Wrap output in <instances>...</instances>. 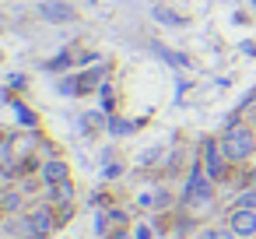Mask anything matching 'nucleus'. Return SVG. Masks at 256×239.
I'll return each mask as SVG.
<instances>
[{
  "instance_id": "10",
  "label": "nucleus",
  "mask_w": 256,
  "mask_h": 239,
  "mask_svg": "<svg viewBox=\"0 0 256 239\" xmlns=\"http://www.w3.org/2000/svg\"><path fill=\"white\" fill-rule=\"evenodd\" d=\"M0 207H4V211H18V207H22V193H18V190L4 193V197H0Z\"/></svg>"
},
{
  "instance_id": "4",
  "label": "nucleus",
  "mask_w": 256,
  "mask_h": 239,
  "mask_svg": "<svg viewBox=\"0 0 256 239\" xmlns=\"http://www.w3.org/2000/svg\"><path fill=\"white\" fill-rule=\"evenodd\" d=\"M238 239H256V207H232L224 221Z\"/></svg>"
},
{
  "instance_id": "11",
  "label": "nucleus",
  "mask_w": 256,
  "mask_h": 239,
  "mask_svg": "<svg viewBox=\"0 0 256 239\" xmlns=\"http://www.w3.org/2000/svg\"><path fill=\"white\" fill-rule=\"evenodd\" d=\"M154 18H158V22H165V25H182V18H179V15H172V11H165V8H154Z\"/></svg>"
},
{
  "instance_id": "8",
  "label": "nucleus",
  "mask_w": 256,
  "mask_h": 239,
  "mask_svg": "<svg viewBox=\"0 0 256 239\" xmlns=\"http://www.w3.org/2000/svg\"><path fill=\"white\" fill-rule=\"evenodd\" d=\"M232 207H256V186L252 183H246L242 190H238V197H235V204Z\"/></svg>"
},
{
  "instance_id": "14",
  "label": "nucleus",
  "mask_w": 256,
  "mask_h": 239,
  "mask_svg": "<svg viewBox=\"0 0 256 239\" xmlns=\"http://www.w3.org/2000/svg\"><path fill=\"white\" fill-rule=\"evenodd\" d=\"M134 239H151V228H148V225H144V221H140V225H137V228H134Z\"/></svg>"
},
{
  "instance_id": "9",
  "label": "nucleus",
  "mask_w": 256,
  "mask_h": 239,
  "mask_svg": "<svg viewBox=\"0 0 256 239\" xmlns=\"http://www.w3.org/2000/svg\"><path fill=\"white\" fill-rule=\"evenodd\" d=\"M200 239H238L228 225H207L204 232H200Z\"/></svg>"
},
{
  "instance_id": "12",
  "label": "nucleus",
  "mask_w": 256,
  "mask_h": 239,
  "mask_svg": "<svg viewBox=\"0 0 256 239\" xmlns=\"http://www.w3.org/2000/svg\"><path fill=\"white\" fill-rule=\"evenodd\" d=\"M106 239H134V228H126V225H116V228H109V235Z\"/></svg>"
},
{
  "instance_id": "7",
  "label": "nucleus",
  "mask_w": 256,
  "mask_h": 239,
  "mask_svg": "<svg viewBox=\"0 0 256 239\" xmlns=\"http://www.w3.org/2000/svg\"><path fill=\"white\" fill-rule=\"evenodd\" d=\"M39 15H42L46 22H56V25L74 22V8L64 4V0H46V4H39Z\"/></svg>"
},
{
  "instance_id": "1",
  "label": "nucleus",
  "mask_w": 256,
  "mask_h": 239,
  "mask_svg": "<svg viewBox=\"0 0 256 239\" xmlns=\"http://www.w3.org/2000/svg\"><path fill=\"white\" fill-rule=\"evenodd\" d=\"M221 148H224V155H228L232 165H246V162L256 155V130H252V127L228 123L224 134H221Z\"/></svg>"
},
{
  "instance_id": "2",
  "label": "nucleus",
  "mask_w": 256,
  "mask_h": 239,
  "mask_svg": "<svg viewBox=\"0 0 256 239\" xmlns=\"http://www.w3.org/2000/svg\"><path fill=\"white\" fill-rule=\"evenodd\" d=\"M182 204L186 207H210L214 204V179L204 172V165H200V158L193 162V169L186 172V183H182Z\"/></svg>"
},
{
  "instance_id": "15",
  "label": "nucleus",
  "mask_w": 256,
  "mask_h": 239,
  "mask_svg": "<svg viewBox=\"0 0 256 239\" xmlns=\"http://www.w3.org/2000/svg\"><path fill=\"white\" fill-rule=\"evenodd\" d=\"M249 183H252V186H256V169H249Z\"/></svg>"
},
{
  "instance_id": "3",
  "label": "nucleus",
  "mask_w": 256,
  "mask_h": 239,
  "mask_svg": "<svg viewBox=\"0 0 256 239\" xmlns=\"http://www.w3.org/2000/svg\"><path fill=\"white\" fill-rule=\"evenodd\" d=\"M200 165H204V172L214 179V183H221L224 176H228V155H224V148H221V137H207L204 144H200Z\"/></svg>"
},
{
  "instance_id": "6",
  "label": "nucleus",
  "mask_w": 256,
  "mask_h": 239,
  "mask_svg": "<svg viewBox=\"0 0 256 239\" xmlns=\"http://www.w3.org/2000/svg\"><path fill=\"white\" fill-rule=\"evenodd\" d=\"M39 179L46 186H56V183H67L70 179V165L60 158V155H50L46 162H39Z\"/></svg>"
},
{
  "instance_id": "13",
  "label": "nucleus",
  "mask_w": 256,
  "mask_h": 239,
  "mask_svg": "<svg viewBox=\"0 0 256 239\" xmlns=\"http://www.w3.org/2000/svg\"><path fill=\"white\" fill-rule=\"evenodd\" d=\"M14 106H18V116H22V120H25L28 127H36V116H32V113H28V109H25L22 102H14Z\"/></svg>"
},
{
  "instance_id": "5",
  "label": "nucleus",
  "mask_w": 256,
  "mask_h": 239,
  "mask_svg": "<svg viewBox=\"0 0 256 239\" xmlns=\"http://www.w3.org/2000/svg\"><path fill=\"white\" fill-rule=\"evenodd\" d=\"M28 221H32V228H36V235L39 239H46V235H53V228L60 225V218H56V207L46 200V204H36L32 211H28Z\"/></svg>"
}]
</instances>
